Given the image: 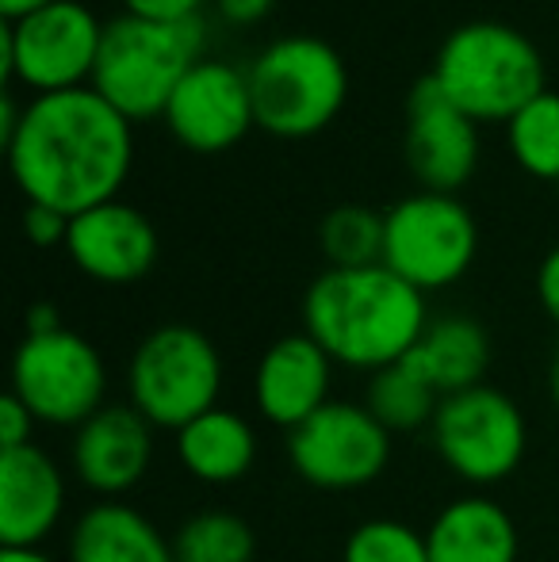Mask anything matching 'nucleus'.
Instances as JSON below:
<instances>
[{
	"mask_svg": "<svg viewBox=\"0 0 559 562\" xmlns=\"http://www.w3.org/2000/svg\"><path fill=\"white\" fill-rule=\"evenodd\" d=\"M23 234L31 237V245L38 249H51V245H66L69 237V218L54 207H43V203H27L23 211Z\"/></svg>",
	"mask_w": 559,
	"mask_h": 562,
	"instance_id": "27",
	"label": "nucleus"
},
{
	"mask_svg": "<svg viewBox=\"0 0 559 562\" xmlns=\"http://www.w3.org/2000/svg\"><path fill=\"white\" fill-rule=\"evenodd\" d=\"M257 126L280 138H306L342 112L349 74L342 54L314 35H283L249 66Z\"/></svg>",
	"mask_w": 559,
	"mask_h": 562,
	"instance_id": "5",
	"label": "nucleus"
},
{
	"mask_svg": "<svg viewBox=\"0 0 559 562\" xmlns=\"http://www.w3.org/2000/svg\"><path fill=\"white\" fill-rule=\"evenodd\" d=\"M406 161L422 180V192L445 195L468 184L479 165L476 119L448 100L433 74L418 77L406 97Z\"/></svg>",
	"mask_w": 559,
	"mask_h": 562,
	"instance_id": "13",
	"label": "nucleus"
},
{
	"mask_svg": "<svg viewBox=\"0 0 559 562\" xmlns=\"http://www.w3.org/2000/svg\"><path fill=\"white\" fill-rule=\"evenodd\" d=\"M104 23L81 0H51L20 20L0 23V66L8 81L43 92L81 89L92 81Z\"/></svg>",
	"mask_w": 559,
	"mask_h": 562,
	"instance_id": "7",
	"label": "nucleus"
},
{
	"mask_svg": "<svg viewBox=\"0 0 559 562\" xmlns=\"http://www.w3.org/2000/svg\"><path fill=\"white\" fill-rule=\"evenodd\" d=\"M288 459L311 486L357 490L383 474L391 432L368 414L365 402H329L288 432Z\"/></svg>",
	"mask_w": 559,
	"mask_h": 562,
	"instance_id": "11",
	"label": "nucleus"
},
{
	"mask_svg": "<svg viewBox=\"0 0 559 562\" xmlns=\"http://www.w3.org/2000/svg\"><path fill=\"white\" fill-rule=\"evenodd\" d=\"M406 360L445 398V394L483 386V375L491 368V337H487V329L476 318L448 314V318H433L425 326L422 340L414 345V352Z\"/></svg>",
	"mask_w": 559,
	"mask_h": 562,
	"instance_id": "19",
	"label": "nucleus"
},
{
	"mask_svg": "<svg viewBox=\"0 0 559 562\" xmlns=\"http://www.w3.org/2000/svg\"><path fill=\"white\" fill-rule=\"evenodd\" d=\"M66 249L85 276L100 283H135L157 265V229L123 200L69 218Z\"/></svg>",
	"mask_w": 559,
	"mask_h": 562,
	"instance_id": "15",
	"label": "nucleus"
},
{
	"mask_svg": "<svg viewBox=\"0 0 559 562\" xmlns=\"http://www.w3.org/2000/svg\"><path fill=\"white\" fill-rule=\"evenodd\" d=\"M433 77L448 92V100L476 123L479 119L510 123L529 100L548 89L545 58L533 38L502 20L460 23L440 43Z\"/></svg>",
	"mask_w": 559,
	"mask_h": 562,
	"instance_id": "4",
	"label": "nucleus"
},
{
	"mask_svg": "<svg viewBox=\"0 0 559 562\" xmlns=\"http://www.w3.org/2000/svg\"><path fill=\"white\" fill-rule=\"evenodd\" d=\"M440 406V394L433 383L414 368L411 360H399L383 371H372L365 391V409L388 432H414L422 425H433Z\"/></svg>",
	"mask_w": 559,
	"mask_h": 562,
	"instance_id": "22",
	"label": "nucleus"
},
{
	"mask_svg": "<svg viewBox=\"0 0 559 562\" xmlns=\"http://www.w3.org/2000/svg\"><path fill=\"white\" fill-rule=\"evenodd\" d=\"M345 562H429V543L403 520H365L345 540Z\"/></svg>",
	"mask_w": 559,
	"mask_h": 562,
	"instance_id": "26",
	"label": "nucleus"
},
{
	"mask_svg": "<svg viewBox=\"0 0 559 562\" xmlns=\"http://www.w3.org/2000/svg\"><path fill=\"white\" fill-rule=\"evenodd\" d=\"M322 252L329 268H372L383 265V215L360 207V203H342L322 218Z\"/></svg>",
	"mask_w": 559,
	"mask_h": 562,
	"instance_id": "25",
	"label": "nucleus"
},
{
	"mask_svg": "<svg viewBox=\"0 0 559 562\" xmlns=\"http://www.w3.org/2000/svg\"><path fill=\"white\" fill-rule=\"evenodd\" d=\"M548 394H552V402H556V409H559V348H556V356H552V368H548Z\"/></svg>",
	"mask_w": 559,
	"mask_h": 562,
	"instance_id": "35",
	"label": "nucleus"
},
{
	"mask_svg": "<svg viewBox=\"0 0 559 562\" xmlns=\"http://www.w3.org/2000/svg\"><path fill=\"white\" fill-rule=\"evenodd\" d=\"M31 429H35V414L8 391L4 398H0V448L12 451V448L35 445V440H31Z\"/></svg>",
	"mask_w": 559,
	"mask_h": 562,
	"instance_id": "28",
	"label": "nucleus"
},
{
	"mask_svg": "<svg viewBox=\"0 0 559 562\" xmlns=\"http://www.w3.org/2000/svg\"><path fill=\"white\" fill-rule=\"evenodd\" d=\"M329 379H334V360L311 334L280 337L277 345L265 348L261 363H257V409H261L265 422L291 432L334 402L329 398Z\"/></svg>",
	"mask_w": 559,
	"mask_h": 562,
	"instance_id": "16",
	"label": "nucleus"
},
{
	"mask_svg": "<svg viewBox=\"0 0 559 562\" xmlns=\"http://www.w3.org/2000/svg\"><path fill=\"white\" fill-rule=\"evenodd\" d=\"M226 23H257L272 12V0H215Z\"/></svg>",
	"mask_w": 559,
	"mask_h": 562,
	"instance_id": "31",
	"label": "nucleus"
},
{
	"mask_svg": "<svg viewBox=\"0 0 559 562\" xmlns=\"http://www.w3.org/2000/svg\"><path fill=\"white\" fill-rule=\"evenodd\" d=\"M154 463V425L135 406H104L77 429L74 437V471L81 486L115 502L135 490Z\"/></svg>",
	"mask_w": 559,
	"mask_h": 562,
	"instance_id": "14",
	"label": "nucleus"
},
{
	"mask_svg": "<svg viewBox=\"0 0 559 562\" xmlns=\"http://www.w3.org/2000/svg\"><path fill=\"white\" fill-rule=\"evenodd\" d=\"M257 540L254 528L226 509H208L185 520L172 536V559L177 562H254Z\"/></svg>",
	"mask_w": 559,
	"mask_h": 562,
	"instance_id": "23",
	"label": "nucleus"
},
{
	"mask_svg": "<svg viewBox=\"0 0 559 562\" xmlns=\"http://www.w3.org/2000/svg\"><path fill=\"white\" fill-rule=\"evenodd\" d=\"M479 226L456 195L418 192L383 215V265L422 291H440L471 268Z\"/></svg>",
	"mask_w": 559,
	"mask_h": 562,
	"instance_id": "8",
	"label": "nucleus"
},
{
	"mask_svg": "<svg viewBox=\"0 0 559 562\" xmlns=\"http://www.w3.org/2000/svg\"><path fill=\"white\" fill-rule=\"evenodd\" d=\"M23 326H27V337H46V334H58L62 326V314L54 303H35L27 311V318H23Z\"/></svg>",
	"mask_w": 559,
	"mask_h": 562,
	"instance_id": "32",
	"label": "nucleus"
},
{
	"mask_svg": "<svg viewBox=\"0 0 559 562\" xmlns=\"http://www.w3.org/2000/svg\"><path fill=\"white\" fill-rule=\"evenodd\" d=\"M69 562H177L165 540L138 509L100 502L81 513L69 536Z\"/></svg>",
	"mask_w": 559,
	"mask_h": 562,
	"instance_id": "20",
	"label": "nucleus"
},
{
	"mask_svg": "<svg viewBox=\"0 0 559 562\" xmlns=\"http://www.w3.org/2000/svg\"><path fill=\"white\" fill-rule=\"evenodd\" d=\"M131 15H142V20H157V23H177L188 20V15H200L203 0H123Z\"/></svg>",
	"mask_w": 559,
	"mask_h": 562,
	"instance_id": "29",
	"label": "nucleus"
},
{
	"mask_svg": "<svg viewBox=\"0 0 559 562\" xmlns=\"http://www.w3.org/2000/svg\"><path fill=\"white\" fill-rule=\"evenodd\" d=\"M12 394L35 414V422L81 429L108 406L104 356L74 329L23 337L12 360Z\"/></svg>",
	"mask_w": 559,
	"mask_h": 562,
	"instance_id": "10",
	"label": "nucleus"
},
{
	"mask_svg": "<svg viewBox=\"0 0 559 562\" xmlns=\"http://www.w3.org/2000/svg\"><path fill=\"white\" fill-rule=\"evenodd\" d=\"M208 46V20L188 15L177 23L142 20L120 12L104 23L92 89L131 123L165 115L177 85Z\"/></svg>",
	"mask_w": 559,
	"mask_h": 562,
	"instance_id": "3",
	"label": "nucleus"
},
{
	"mask_svg": "<svg viewBox=\"0 0 559 562\" xmlns=\"http://www.w3.org/2000/svg\"><path fill=\"white\" fill-rule=\"evenodd\" d=\"M131 406L154 429L180 432L219 406L223 356L195 326H161L142 337L131 356Z\"/></svg>",
	"mask_w": 559,
	"mask_h": 562,
	"instance_id": "6",
	"label": "nucleus"
},
{
	"mask_svg": "<svg viewBox=\"0 0 559 562\" xmlns=\"http://www.w3.org/2000/svg\"><path fill=\"white\" fill-rule=\"evenodd\" d=\"M303 326L334 363L372 375L414 352L429 314L422 291L388 265L326 268L303 295Z\"/></svg>",
	"mask_w": 559,
	"mask_h": 562,
	"instance_id": "2",
	"label": "nucleus"
},
{
	"mask_svg": "<svg viewBox=\"0 0 559 562\" xmlns=\"http://www.w3.org/2000/svg\"><path fill=\"white\" fill-rule=\"evenodd\" d=\"M429 432L448 471L471 486H494L510 479L522 467L529 445L522 406L487 383L445 394Z\"/></svg>",
	"mask_w": 559,
	"mask_h": 562,
	"instance_id": "9",
	"label": "nucleus"
},
{
	"mask_svg": "<svg viewBox=\"0 0 559 562\" xmlns=\"http://www.w3.org/2000/svg\"><path fill=\"white\" fill-rule=\"evenodd\" d=\"M429 562H517L514 517L491 497H456L425 532Z\"/></svg>",
	"mask_w": 559,
	"mask_h": 562,
	"instance_id": "18",
	"label": "nucleus"
},
{
	"mask_svg": "<svg viewBox=\"0 0 559 562\" xmlns=\"http://www.w3.org/2000/svg\"><path fill=\"white\" fill-rule=\"evenodd\" d=\"M66 513V479L38 445L0 451V543L38 548Z\"/></svg>",
	"mask_w": 559,
	"mask_h": 562,
	"instance_id": "17",
	"label": "nucleus"
},
{
	"mask_svg": "<svg viewBox=\"0 0 559 562\" xmlns=\"http://www.w3.org/2000/svg\"><path fill=\"white\" fill-rule=\"evenodd\" d=\"M165 123L172 138L195 154H223L238 146L257 123L249 74L234 69L231 61L200 58L172 92Z\"/></svg>",
	"mask_w": 559,
	"mask_h": 562,
	"instance_id": "12",
	"label": "nucleus"
},
{
	"mask_svg": "<svg viewBox=\"0 0 559 562\" xmlns=\"http://www.w3.org/2000/svg\"><path fill=\"white\" fill-rule=\"evenodd\" d=\"M177 456L192 479L226 486L249 474L257 459V432L242 414L215 406L177 432Z\"/></svg>",
	"mask_w": 559,
	"mask_h": 562,
	"instance_id": "21",
	"label": "nucleus"
},
{
	"mask_svg": "<svg viewBox=\"0 0 559 562\" xmlns=\"http://www.w3.org/2000/svg\"><path fill=\"white\" fill-rule=\"evenodd\" d=\"M510 154L525 172L559 180V92L545 89L506 123Z\"/></svg>",
	"mask_w": 559,
	"mask_h": 562,
	"instance_id": "24",
	"label": "nucleus"
},
{
	"mask_svg": "<svg viewBox=\"0 0 559 562\" xmlns=\"http://www.w3.org/2000/svg\"><path fill=\"white\" fill-rule=\"evenodd\" d=\"M43 4H51V0H0V12H4V20H20V15L35 12Z\"/></svg>",
	"mask_w": 559,
	"mask_h": 562,
	"instance_id": "33",
	"label": "nucleus"
},
{
	"mask_svg": "<svg viewBox=\"0 0 559 562\" xmlns=\"http://www.w3.org/2000/svg\"><path fill=\"white\" fill-rule=\"evenodd\" d=\"M131 119L92 85L35 97L8 142V165L27 203H43L66 218L112 203L131 177Z\"/></svg>",
	"mask_w": 559,
	"mask_h": 562,
	"instance_id": "1",
	"label": "nucleus"
},
{
	"mask_svg": "<svg viewBox=\"0 0 559 562\" xmlns=\"http://www.w3.org/2000/svg\"><path fill=\"white\" fill-rule=\"evenodd\" d=\"M0 562H54V559L38 548H4L0 551Z\"/></svg>",
	"mask_w": 559,
	"mask_h": 562,
	"instance_id": "34",
	"label": "nucleus"
},
{
	"mask_svg": "<svg viewBox=\"0 0 559 562\" xmlns=\"http://www.w3.org/2000/svg\"><path fill=\"white\" fill-rule=\"evenodd\" d=\"M537 299L545 306V314L559 326V245L540 260L537 268Z\"/></svg>",
	"mask_w": 559,
	"mask_h": 562,
	"instance_id": "30",
	"label": "nucleus"
}]
</instances>
